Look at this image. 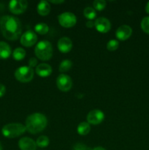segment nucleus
<instances>
[{
	"label": "nucleus",
	"mask_w": 149,
	"mask_h": 150,
	"mask_svg": "<svg viewBox=\"0 0 149 150\" xmlns=\"http://www.w3.org/2000/svg\"><path fill=\"white\" fill-rule=\"evenodd\" d=\"M93 6L95 10L101 11L106 7V1L104 0H95L93 2Z\"/></svg>",
	"instance_id": "obj_25"
},
{
	"label": "nucleus",
	"mask_w": 149,
	"mask_h": 150,
	"mask_svg": "<svg viewBox=\"0 0 149 150\" xmlns=\"http://www.w3.org/2000/svg\"><path fill=\"white\" fill-rule=\"evenodd\" d=\"M26 126L20 123H10L2 127L1 133L4 137L14 139L21 136L26 132Z\"/></svg>",
	"instance_id": "obj_4"
},
{
	"label": "nucleus",
	"mask_w": 149,
	"mask_h": 150,
	"mask_svg": "<svg viewBox=\"0 0 149 150\" xmlns=\"http://www.w3.org/2000/svg\"><path fill=\"white\" fill-rule=\"evenodd\" d=\"M0 150H2V145H1V142H0Z\"/></svg>",
	"instance_id": "obj_34"
},
{
	"label": "nucleus",
	"mask_w": 149,
	"mask_h": 150,
	"mask_svg": "<svg viewBox=\"0 0 149 150\" xmlns=\"http://www.w3.org/2000/svg\"><path fill=\"white\" fill-rule=\"evenodd\" d=\"M94 27L101 33H107L111 29L110 21L105 17L98 18L94 21Z\"/></svg>",
	"instance_id": "obj_11"
},
{
	"label": "nucleus",
	"mask_w": 149,
	"mask_h": 150,
	"mask_svg": "<svg viewBox=\"0 0 149 150\" xmlns=\"http://www.w3.org/2000/svg\"><path fill=\"white\" fill-rule=\"evenodd\" d=\"M105 119V114L101 110L94 109L91 111L87 115V122L90 125H96L102 122Z\"/></svg>",
	"instance_id": "obj_10"
},
{
	"label": "nucleus",
	"mask_w": 149,
	"mask_h": 150,
	"mask_svg": "<svg viewBox=\"0 0 149 150\" xmlns=\"http://www.w3.org/2000/svg\"><path fill=\"white\" fill-rule=\"evenodd\" d=\"M58 23L64 28L73 27L77 23V18L75 15L71 12H64L58 16Z\"/></svg>",
	"instance_id": "obj_6"
},
{
	"label": "nucleus",
	"mask_w": 149,
	"mask_h": 150,
	"mask_svg": "<svg viewBox=\"0 0 149 150\" xmlns=\"http://www.w3.org/2000/svg\"><path fill=\"white\" fill-rule=\"evenodd\" d=\"M145 11H146V13H148V14H149V1L147 3V4H146Z\"/></svg>",
	"instance_id": "obj_33"
},
{
	"label": "nucleus",
	"mask_w": 149,
	"mask_h": 150,
	"mask_svg": "<svg viewBox=\"0 0 149 150\" xmlns=\"http://www.w3.org/2000/svg\"><path fill=\"white\" fill-rule=\"evenodd\" d=\"M37 59L36 58H34V57H32V58H30V59L29 60V67H36L37 64Z\"/></svg>",
	"instance_id": "obj_28"
},
{
	"label": "nucleus",
	"mask_w": 149,
	"mask_h": 150,
	"mask_svg": "<svg viewBox=\"0 0 149 150\" xmlns=\"http://www.w3.org/2000/svg\"><path fill=\"white\" fill-rule=\"evenodd\" d=\"M11 48L10 45L5 42H0V59H6L9 58L11 55Z\"/></svg>",
	"instance_id": "obj_17"
},
{
	"label": "nucleus",
	"mask_w": 149,
	"mask_h": 150,
	"mask_svg": "<svg viewBox=\"0 0 149 150\" xmlns=\"http://www.w3.org/2000/svg\"><path fill=\"white\" fill-rule=\"evenodd\" d=\"M118 46H119V42L117 40H110L107 43V48L110 51H115V50L118 49Z\"/></svg>",
	"instance_id": "obj_24"
},
{
	"label": "nucleus",
	"mask_w": 149,
	"mask_h": 150,
	"mask_svg": "<svg viewBox=\"0 0 149 150\" xmlns=\"http://www.w3.org/2000/svg\"><path fill=\"white\" fill-rule=\"evenodd\" d=\"M15 77L21 83L30 82L34 78V70L29 66L20 67L15 72Z\"/></svg>",
	"instance_id": "obj_5"
},
{
	"label": "nucleus",
	"mask_w": 149,
	"mask_h": 150,
	"mask_svg": "<svg viewBox=\"0 0 149 150\" xmlns=\"http://www.w3.org/2000/svg\"><path fill=\"white\" fill-rule=\"evenodd\" d=\"M83 15L89 21H92L96 17V12L91 7H86L83 10Z\"/></svg>",
	"instance_id": "obj_20"
},
{
	"label": "nucleus",
	"mask_w": 149,
	"mask_h": 150,
	"mask_svg": "<svg viewBox=\"0 0 149 150\" xmlns=\"http://www.w3.org/2000/svg\"><path fill=\"white\" fill-rule=\"evenodd\" d=\"M58 50L63 54H67L71 51L72 48V42L71 39L67 37H64L58 40V43H57Z\"/></svg>",
	"instance_id": "obj_14"
},
{
	"label": "nucleus",
	"mask_w": 149,
	"mask_h": 150,
	"mask_svg": "<svg viewBox=\"0 0 149 150\" xmlns=\"http://www.w3.org/2000/svg\"><path fill=\"white\" fill-rule=\"evenodd\" d=\"M6 88L3 84H0V98L5 94Z\"/></svg>",
	"instance_id": "obj_29"
},
{
	"label": "nucleus",
	"mask_w": 149,
	"mask_h": 150,
	"mask_svg": "<svg viewBox=\"0 0 149 150\" xmlns=\"http://www.w3.org/2000/svg\"><path fill=\"white\" fill-rule=\"evenodd\" d=\"M35 71L37 74L40 77H48L52 73V67L50 64L46 63H41L37 66Z\"/></svg>",
	"instance_id": "obj_15"
},
{
	"label": "nucleus",
	"mask_w": 149,
	"mask_h": 150,
	"mask_svg": "<svg viewBox=\"0 0 149 150\" xmlns=\"http://www.w3.org/2000/svg\"><path fill=\"white\" fill-rule=\"evenodd\" d=\"M13 57L15 60L17 61H20L26 57V51L22 48H17L14 50L13 52Z\"/></svg>",
	"instance_id": "obj_21"
},
{
	"label": "nucleus",
	"mask_w": 149,
	"mask_h": 150,
	"mask_svg": "<svg viewBox=\"0 0 149 150\" xmlns=\"http://www.w3.org/2000/svg\"><path fill=\"white\" fill-rule=\"evenodd\" d=\"M140 26H141V29H143V32L149 35V16L143 18V20L141 21Z\"/></svg>",
	"instance_id": "obj_26"
},
{
	"label": "nucleus",
	"mask_w": 149,
	"mask_h": 150,
	"mask_svg": "<svg viewBox=\"0 0 149 150\" xmlns=\"http://www.w3.org/2000/svg\"><path fill=\"white\" fill-rule=\"evenodd\" d=\"M91 130V126L90 124H89L86 122H80L78 125L77 128V131L79 135L80 136H86L89 133Z\"/></svg>",
	"instance_id": "obj_18"
},
{
	"label": "nucleus",
	"mask_w": 149,
	"mask_h": 150,
	"mask_svg": "<svg viewBox=\"0 0 149 150\" xmlns=\"http://www.w3.org/2000/svg\"><path fill=\"white\" fill-rule=\"evenodd\" d=\"M56 85L59 90L62 92H68L72 86V81L70 76L62 73L57 78Z\"/></svg>",
	"instance_id": "obj_8"
},
{
	"label": "nucleus",
	"mask_w": 149,
	"mask_h": 150,
	"mask_svg": "<svg viewBox=\"0 0 149 150\" xmlns=\"http://www.w3.org/2000/svg\"><path fill=\"white\" fill-rule=\"evenodd\" d=\"M86 27L89 28V29L93 28V26H94V22H93V21H88L86 23Z\"/></svg>",
	"instance_id": "obj_30"
},
{
	"label": "nucleus",
	"mask_w": 149,
	"mask_h": 150,
	"mask_svg": "<svg viewBox=\"0 0 149 150\" xmlns=\"http://www.w3.org/2000/svg\"><path fill=\"white\" fill-rule=\"evenodd\" d=\"M48 120L44 114L34 113L28 116L26 120V130L32 134L40 133L46 127Z\"/></svg>",
	"instance_id": "obj_2"
},
{
	"label": "nucleus",
	"mask_w": 149,
	"mask_h": 150,
	"mask_svg": "<svg viewBox=\"0 0 149 150\" xmlns=\"http://www.w3.org/2000/svg\"><path fill=\"white\" fill-rule=\"evenodd\" d=\"M35 55L42 61H48L52 57L53 47L48 40H41L37 44L34 49Z\"/></svg>",
	"instance_id": "obj_3"
},
{
	"label": "nucleus",
	"mask_w": 149,
	"mask_h": 150,
	"mask_svg": "<svg viewBox=\"0 0 149 150\" xmlns=\"http://www.w3.org/2000/svg\"><path fill=\"white\" fill-rule=\"evenodd\" d=\"M73 150H89L87 146L82 143H77L74 145L73 146Z\"/></svg>",
	"instance_id": "obj_27"
},
{
	"label": "nucleus",
	"mask_w": 149,
	"mask_h": 150,
	"mask_svg": "<svg viewBox=\"0 0 149 150\" xmlns=\"http://www.w3.org/2000/svg\"><path fill=\"white\" fill-rule=\"evenodd\" d=\"M37 41V35L32 30H28L20 37V44L24 47H32Z\"/></svg>",
	"instance_id": "obj_9"
},
{
	"label": "nucleus",
	"mask_w": 149,
	"mask_h": 150,
	"mask_svg": "<svg viewBox=\"0 0 149 150\" xmlns=\"http://www.w3.org/2000/svg\"><path fill=\"white\" fill-rule=\"evenodd\" d=\"M37 10L38 14L42 16H45L50 13L51 5H50L49 2L48 1L42 0V1H40L38 3Z\"/></svg>",
	"instance_id": "obj_16"
},
{
	"label": "nucleus",
	"mask_w": 149,
	"mask_h": 150,
	"mask_svg": "<svg viewBox=\"0 0 149 150\" xmlns=\"http://www.w3.org/2000/svg\"><path fill=\"white\" fill-rule=\"evenodd\" d=\"M50 2L52 3V4H61V3H64V0H51Z\"/></svg>",
	"instance_id": "obj_31"
},
{
	"label": "nucleus",
	"mask_w": 149,
	"mask_h": 150,
	"mask_svg": "<svg viewBox=\"0 0 149 150\" xmlns=\"http://www.w3.org/2000/svg\"><path fill=\"white\" fill-rule=\"evenodd\" d=\"M18 146L20 150H36V142L29 137H23L20 139L18 142Z\"/></svg>",
	"instance_id": "obj_13"
},
{
	"label": "nucleus",
	"mask_w": 149,
	"mask_h": 150,
	"mask_svg": "<svg viewBox=\"0 0 149 150\" xmlns=\"http://www.w3.org/2000/svg\"><path fill=\"white\" fill-rule=\"evenodd\" d=\"M34 30L37 33L43 35L48 33V31H49V26L45 23L41 22V23H38L35 25Z\"/></svg>",
	"instance_id": "obj_19"
},
{
	"label": "nucleus",
	"mask_w": 149,
	"mask_h": 150,
	"mask_svg": "<svg viewBox=\"0 0 149 150\" xmlns=\"http://www.w3.org/2000/svg\"><path fill=\"white\" fill-rule=\"evenodd\" d=\"M91 150H106V149H105V148L102 147V146H96V147H94Z\"/></svg>",
	"instance_id": "obj_32"
},
{
	"label": "nucleus",
	"mask_w": 149,
	"mask_h": 150,
	"mask_svg": "<svg viewBox=\"0 0 149 150\" xmlns=\"http://www.w3.org/2000/svg\"><path fill=\"white\" fill-rule=\"evenodd\" d=\"M72 66V62L70 60L66 59L61 62L59 65V71L61 73H65V72L69 71L71 69Z\"/></svg>",
	"instance_id": "obj_23"
},
{
	"label": "nucleus",
	"mask_w": 149,
	"mask_h": 150,
	"mask_svg": "<svg viewBox=\"0 0 149 150\" xmlns=\"http://www.w3.org/2000/svg\"><path fill=\"white\" fill-rule=\"evenodd\" d=\"M50 141L47 136H40L37 138L36 141L37 146L40 148H45L49 145Z\"/></svg>",
	"instance_id": "obj_22"
},
{
	"label": "nucleus",
	"mask_w": 149,
	"mask_h": 150,
	"mask_svg": "<svg viewBox=\"0 0 149 150\" xmlns=\"http://www.w3.org/2000/svg\"><path fill=\"white\" fill-rule=\"evenodd\" d=\"M28 7V2L26 0H12L9 3V10L12 13L20 15L24 13Z\"/></svg>",
	"instance_id": "obj_7"
},
{
	"label": "nucleus",
	"mask_w": 149,
	"mask_h": 150,
	"mask_svg": "<svg viewBox=\"0 0 149 150\" xmlns=\"http://www.w3.org/2000/svg\"><path fill=\"white\" fill-rule=\"evenodd\" d=\"M131 34H132V29L128 25H121L115 32L116 38L121 41L127 40L131 37Z\"/></svg>",
	"instance_id": "obj_12"
},
{
	"label": "nucleus",
	"mask_w": 149,
	"mask_h": 150,
	"mask_svg": "<svg viewBox=\"0 0 149 150\" xmlns=\"http://www.w3.org/2000/svg\"><path fill=\"white\" fill-rule=\"evenodd\" d=\"M0 29L6 39L16 40L21 35V23L15 16H4L0 18Z\"/></svg>",
	"instance_id": "obj_1"
}]
</instances>
